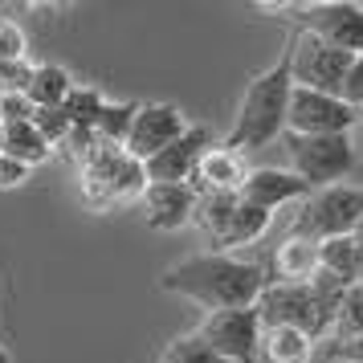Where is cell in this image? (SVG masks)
<instances>
[{
  "instance_id": "4316f807",
  "label": "cell",
  "mask_w": 363,
  "mask_h": 363,
  "mask_svg": "<svg viewBox=\"0 0 363 363\" xmlns=\"http://www.w3.org/2000/svg\"><path fill=\"white\" fill-rule=\"evenodd\" d=\"M37 127V135L50 143V147H62L66 143V135H69V123H66V115L62 111H33V118H29Z\"/></svg>"
},
{
  "instance_id": "3957f363",
  "label": "cell",
  "mask_w": 363,
  "mask_h": 363,
  "mask_svg": "<svg viewBox=\"0 0 363 363\" xmlns=\"http://www.w3.org/2000/svg\"><path fill=\"white\" fill-rule=\"evenodd\" d=\"M359 216H363V188L330 184V188H318V192L298 200V213L290 220V237L323 245V241H335V237H351Z\"/></svg>"
},
{
  "instance_id": "5b68a950",
  "label": "cell",
  "mask_w": 363,
  "mask_h": 363,
  "mask_svg": "<svg viewBox=\"0 0 363 363\" xmlns=\"http://www.w3.org/2000/svg\"><path fill=\"white\" fill-rule=\"evenodd\" d=\"M147 188L143 164H135L131 155L115 143H94V151L82 160V196L94 208H111L115 200H127Z\"/></svg>"
},
{
  "instance_id": "5bb4252c",
  "label": "cell",
  "mask_w": 363,
  "mask_h": 363,
  "mask_svg": "<svg viewBox=\"0 0 363 363\" xmlns=\"http://www.w3.org/2000/svg\"><path fill=\"white\" fill-rule=\"evenodd\" d=\"M143 220H147L155 233H172L188 225L192 213H196V192H192V184H147L143 192Z\"/></svg>"
},
{
  "instance_id": "f546056e",
  "label": "cell",
  "mask_w": 363,
  "mask_h": 363,
  "mask_svg": "<svg viewBox=\"0 0 363 363\" xmlns=\"http://www.w3.org/2000/svg\"><path fill=\"white\" fill-rule=\"evenodd\" d=\"M4 62H25V37L17 25H0V66Z\"/></svg>"
},
{
  "instance_id": "44dd1931",
  "label": "cell",
  "mask_w": 363,
  "mask_h": 363,
  "mask_svg": "<svg viewBox=\"0 0 363 363\" xmlns=\"http://www.w3.org/2000/svg\"><path fill=\"white\" fill-rule=\"evenodd\" d=\"M69 90H74V86H69V69L45 62V66H33V78H29L25 99L33 102V111H57V106L66 102Z\"/></svg>"
},
{
  "instance_id": "d4e9b609",
  "label": "cell",
  "mask_w": 363,
  "mask_h": 363,
  "mask_svg": "<svg viewBox=\"0 0 363 363\" xmlns=\"http://www.w3.org/2000/svg\"><path fill=\"white\" fill-rule=\"evenodd\" d=\"M237 208V192H200L196 196V213H192V220H196L200 229L213 237L220 225H225V216Z\"/></svg>"
},
{
  "instance_id": "9a60e30c",
  "label": "cell",
  "mask_w": 363,
  "mask_h": 363,
  "mask_svg": "<svg viewBox=\"0 0 363 363\" xmlns=\"http://www.w3.org/2000/svg\"><path fill=\"white\" fill-rule=\"evenodd\" d=\"M249 167L241 164V155L229 147H208L204 155H200L196 164V176H192V192H237L241 184H245Z\"/></svg>"
},
{
  "instance_id": "f1b7e54d",
  "label": "cell",
  "mask_w": 363,
  "mask_h": 363,
  "mask_svg": "<svg viewBox=\"0 0 363 363\" xmlns=\"http://www.w3.org/2000/svg\"><path fill=\"white\" fill-rule=\"evenodd\" d=\"M339 99H343L355 115H363V57L351 62V69H347V78H343V94H339Z\"/></svg>"
},
{
  "instance_id": "d590c367",
  "label": "cell",
  "mask_w": 363,
  "mask_h": 363,
  "mask_svg": "<svg viewBox=\"0 0 363 363\" xmlns=\"http://www.w3.org/2000/svg\"><path fill=\"white\" fill-rule=\"evenodd\" d=\"M359 123H363V115H359Z\"/></svg>"
},
{
  "instance_id": "4fadbf2b",
  "label": "cell",
  "mask_w": 363,
  "mask_h": 363,
  "mask_svg": "<svg viewBox=\"0 0 363 363\" xmlns=\"http://www.w3.org/2000/svg\"><path fill=\"white\" fill-rule=\"evenodd\" d=\"M302 196H311V188L298 180L294 172H281V167H253L245 184L237 188V200L249 204V208H262V213H274V208L294 204Z\"/></svg>"
},
{
  "instance_id": "e575fe53",
  "label": "cell",
  "mask_w": 363,
  "mask_h": 363,
  "mask_svg": "<svg viewBox=\"0 0 363 363\" xmlns=\"http://www.w3.org/2000/svg\"><path fill=\"white\" fill-rule=\"evenodd\" d=\"M355 290H359V294H363V274H359V281H355Z\"/></svg>"
},
{
  "instance_id": "2e32d148",
  "label": "cell",
  "mask_w": 363,
  "mask_h": 363,
  "mask_svg": "<svg viewBox=\"0 0 363 363\" xmlns=\"http://www.w3.org/2000/svg\"><path fill=\"white\" fill-rule=\"evenodd\" d=\"M0 155L17 160V164L33 167V164H45L53 155V147L37 135V127L25 118V123H0Z\"/></svg>"
},
{
  "instance_id": "d6986e66",
  "label": "cell",
  "mask_w": 363,
  "mask_h": 363,
  "mask_svg": "<svg viewBox=\"0 0 363 363\" xmlns=\"http://www.w3.org/2000/svg\"><path fill=\"white\" fill-rule=\"evenodd\" d=\"M262 355L265 363H311L314 339L298 327H269L262 330Z\"/></svg>"
},
{
  "instance_id": "6da1fadb",
  "label": "cell",
  "mask_w": 363,
  "mask_h": 363,
  "mask_svg": "<svg viewBox=\"0 0 363 363\" xmlns=\"http://www.w3.org/2000/svg\"><path fill=\"white\" fill-rule=\"evenodd\" d=\"M265 265L257 262H241L229 253H196L184 257L180 265L164 269V286L167 294H180L188 302H196L200 311H241L253 306L257 294L265 290Z\"/></svg>"
},
{
  "instance_id": "8992f818",
  "label": "cell",
  "mask_w": 363,
  "mask_h": 363,
  "mask_svg": "<svg viewBox=\"0 0 363 363\" xmlns=\"http://www.w3.org/2000/svg\"><path fill=\"white\" fill-rule=\"evenodd\" d=\"M253 311L262 318V330L298 327V330H306L311 339H327V330H330V318L314 306L306 281H265V290L257 294Z\"/></svg>"
},
{
  "instance_id": "484cf974",
  "label": "cell",
  "mask_w": 363,
  "mask_h": 363,
  "mask_svg": "<svg viewBox=\"0 0 363 363\" xmlns=\"http://www.w3.org/2000/svg\"><path fill=\"white\" fill-rule=\"evenodd\" d=\"M160 363H225V359L213 355V347L204 343L200 335H184V339H172V343H167Z\"/></svg>"
},
{
  "instance_id": "836d02e7",
  "label": "cell",
  "mask_w": 363,
  "mask_h": 363,
  "mask_svg": "<svg viewBox=\"0 0 363 363\" xmlns=\"http://www.w3.org/2000/svg\"><path fill=\"white\" fill-rule=\"evenodd\" d=\"M0 363H13V359H9V351H4V347H0Z\"/></svg>"
},
{
  "instance_id": "cb8c5ba5",
  "label": "cell",
  "mask_w": 363,
  "mask_h": 363,
  "mask_svg": "<svg viewBox=\"0 0 363 363\" xmlns=\"http://www.w3.org/2000/svg\"><path fill=\"white\" fill-rule=\"evenodd\" d=\"M355 335H363V294L351 286L343 294V302H339L335 318H330L327 339L330 343H347V339H355Z\"/></svg>"
},
{
  "instance_id": "ac0fdd59",
  "label": "cell",
  "mask_w": 363,
  "mask_h": 363,
  "mask_svg": "<svg viewBox=\"0 0 363 363\" xmlns=\"http://www.w3.org/2000/svg\"><path fill=\"white\" fill-rule=\"evenodd\" d=\"M318 269V245L286 237L274 253V278L269 281H311Z\"/></svg>"
},
{
  "instance_id": "ffe728a7",
  "label": "cell",
  "mask_w": 363,
  "mask_h": 363,
  "mask_svg": "<svg viewBox=\"0 0 363 363\" xmlns=\"http://www.w3.org/2000/svg\"><path fill=\"white\" fill-rule=\"evenodd\" d=\"M318 269H327L330 278H339L351 290L363 274V253L351 237H335V241H323L318 245Z\"/></svg>"
},
{
  "instance_id": "52a82bcc",
  "label": "cell",
  "mask_w": 363,
  "mask_h": 363,
  "mask_svg": "<svg viewBox=\"0 0 363 363\" xmlns=\"http://www.w3.org/2000/svg\"><path fill=\"white\" fill-rule=\"evenodd\" d=\"M290 78L302 90H318V94H330L339 99L343 94V78L351 69V53L330 50L327 41H318L311 33H290Z\"/></svg>"
},
{
  "instance_id": "9c48e42d",
  "label": "cell",
  "mask_w": 363,
  "mask_h": 363,
  "mask_svg": "<svg viewBox=\"0 0 363 363\" xmlns=\"http://www.w3.org/2000/svg\"><path fill=\"white\" fill-rule=\"evenodd\" d=\"M298 33H311L318 41H327L330 50L363 57V4H351V0L302 4L298 9Z\"/></svg>"
},
{
  "instance_id": "7a4b0ae2",
  "label": "cell",
  "mask_w": 363,
  "mask_h": 363,
  "mask_svg": "<svg viewBox=\"0 0 363 363\" xmlns=\"http://www.w3.org/2000/svg\"><path fill=\"white\" fill-rule=\"evenodd\" d=\"M290 94H294V78H290V45L278 53V62L269 69H262L253 82H249L245 99H241V111H237V123H233L229 139L220 147L229 151H253L274 143L281 131H286V111H290Z\"/></svg>"
},
{
  "instance_id": "8fae6325",
  "label": "cell",
  "mask_w": 363,
  "mask_h": 363,
  "mask_svg": "<svg viewBox=\"0 0 363 363\" xmlns=\"http://www.w3.org/2000/svg\"><path fill=\"white\" fill-rule=\"evenodd\" d=\"M184 131H188V123H184L180 106H172V102H139L123 151L131 155L135 164H147L151 155H160V151H164L167 143H176Z\"/></svg>"
},
{
  "instance_id": "4dcf8cb0",
  "label": "cell",
  "mask_w": 363,
  "mask_h": 363,
  "mask_svg": "<svg viewBox=\"0 0 363 363\" xmlns=\"http://www.w3.org/2000/svg\"><path fill=\"white\" fill-rule=\"evenodd\" d=\"M327 359H335V363H363V335L347 339V343H327Z\"/></svg>"
},
{
  "instance_id": "e0dca14e",
  "label": "cell",
  "mask_w": 363,
  "mask_h": 363,
  "mask_svg": "<svg viewBox=\"0 0 363 363\" xmlns=\"http://www.w3.org/2000/svg\"><path fill=\"white\" fill-rule=\"evenodd\" d=\"M269 229V213L262 208H249L237 200V208L225 216V225L213 233V245L216 249H237V245H249V241H257L262 233Z\"/></svg>"
},
{
  "instance_id": "ba28073f",
  "label": "cell",
  "mask_w": 363,
  "mask_h": 363,
  "mask_svg": "<svg viewBox=\"0 0 363 363\" xmlns=\"http://www.w3.org/2000/svg\"><path fill=\"white\" fill-rule=\"evenodd\" d=\"M204 343L213 347V355L225 363H257L262 359V318L253 306L241 311H213L196 330Z\"/></svg>"
},
{
  "instance_id": "603a6c76",
  "label": "cell",
  "mask_w": 363,
  "mask_h": 363,
  "mask_svg": "<svg viewBox=\"0 0 363 363\" xmlns=\"http://www.w3.org/2000/svg\"><path fill=\"white\" fill-rule=\"evenodd\" d=\"M135 102H102V115L94 123V135H99L102 143H115L123 147L127 143V135H131V123H135Z\"/></svg>"
},
{
  "instance_id": "1f68e13d",
  "label": "cell",
  "mask_w": 363,
  "mask_h": 363,
  "mask_svg": "<svg viewBox=\"0 0 363 363\" xmlns=\"http://www.w3.org/2000/svg\"><path fill=\"white\" fill-rule=\"evenodd\" d=\"M25 176H29V167H25V164L9 160V155H0V188H17Z\"/></svg>"
},
{
  "instance_id": "277c9868",
  "label": "cell",
  "mask_w": 363,
  "mask_h": 363,
  "mask_svg": "<svg viewBox=\"0 0 363 363\" xmlns=\"http://www.w3.org/2000/svg\"><path fill=\"white\" fill-rule=\"evenodd\" d=\"M286 155H290V172L311 192L330 188V184L347 180L355 172L351 135H290L286 131Z\"/></svg>"
},
{
  "instance_id": "30bf717a",
  "label": "cell",
  "mask_w": 363,
  "mask_h": 363,
  "mask_svg": "<svg viewBox=\"0 0 363 363\" xmlns=\"http://www.w3.org/2000/svg\"><path fill=\"white\" fill-rule=\"evenodd\" d=\"M355 123H359V115L343 99L294 86L290 111H286V131L290 135H347Z\"/></svg>"
},
{
  "instance_id": "7c38bea8",
  "label": "cell",
  "mask_w": 363,
  "mask_h": 363,
  "mask_svg": "<svg viewBox=\"0 0 363 363\" xmlns=\"http://www.w3.org/2000/svg\"><path fill=\"white\" fill-rule=\"evenodd\" d=\"M204 151H208V131L188 127L176 143H167L160 155H151L143 164V176H147V184H188L196 176V164Z\"/></svg>"
},
{
  "instance_id": "d6a6232c",
  "label": "cell",
  "mask_w": 363,
  "mask_h": 363,
  "mask_svg": "<svg viewBox=\"0 0 363 363\" xmlns=\"http://www.w3.org/2000/svg\"><path fill=\"white\" fill-rule=\"evenodd\" d=\"M351 241H355V245H359V253H363V216H359V225L351 229Z\"/></svg>"
},
{
  "instance_id": "83f0119b",
  "label": "cell",
  "mask_w": 363,
  "mask_h": 363,
  "mask_svg": "<svg viewBox=\"0 0 363 363\" xmlns=\"http://www.w3.org/2000/svg\"><path fill=\"white\" fill-rule=\"evenodd\" d=\"M29 78H33V66L29 62H4L0 66V90L4 94H25L29 90Z\"/></svg>"
},
{
  "instance_id": "7402d4cb",
  "label": "cell",
  "mask_w": 363,
  "mask_h": 363,
  "mask_svg": "<svg viewBox=\"0 0 363 363\" xmlns=\"http://www.w3.org/2000/svg\"><path fill=\"white\" fill-rule=\"evenodd\" d=\"M102 94L94 90V86H74L66 94V102L57 106L62 115H66V123L69 127H82V131H94V123H99V115H102Z\"/></svg>"
}]
</instances>
